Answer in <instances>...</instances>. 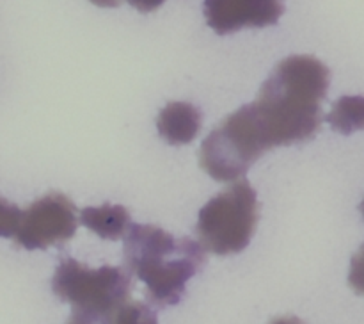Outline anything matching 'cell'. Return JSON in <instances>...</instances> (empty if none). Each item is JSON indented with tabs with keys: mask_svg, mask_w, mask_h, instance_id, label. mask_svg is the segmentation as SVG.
I'll return each mask as SVG.
<instances>
[{
	"mask_svg": "<svg viewBox=\"0 0 364 324\" xmlns=\"http://www.w3.org/2000/svg\"><path fill=\"white\" fill-rule=\"evenodd\" d=\"M329 82V68L313 56H291L277 64L251 103L267 148L308 141L318 132Z\"/></svg>",
	"mask_w": 364,
	"mask_h": 324,
	"instance_id": "6da1fadb",
	"label": "cell"
},
{
	"mask_svg": "<svg viewBox=\"0 0 364 324\" xmlns=\"http://www.w3.org/2000/svg\"><path fill=\"white\" fill-rule=\"evenodd\" d=\"M124 260L146 285V296L156 306L176 305L187 281L205 263L199 242L176 239L153 224H132L124 235Z\"/></svg>",
	"mask_w": 364,
	"mask_h": 324,
	"instance_id": "7a4b0ae2",
	"label": "cell"
},
{
	"mask_svg": "<svg viewBox=\"0 0 364 324\" xmlns=\"http://www.w3.org/2000/svg\"><path fill=\"white\" fill-rule=\"evenodd\" d=\"M52 288L57 298L73 306L75 313L100 324H112L130 303L132 281L121 267L91 269L75 258H63L53 273Z\"/></svg>",
	"mask_w": 364,
	"mask_h": 324,
	"instance_id": "3957f363",
	"label": "cell"
},
{
	"mask_svg": "<svg viewBox=\"0 0 364 324\" xmlns=\"http://www.w3.org/2000/svg\"><path fill=\"white\" fill-rule=\"evenodd\" d=\"M259 217L256 191L247 180H238L210 199L199 212L198 237L203 251L233 255L247 248Z\"/></svg>",
	"mask_w": 364,
	"mask_h": 324,
	"instance_id": "277c9868",
	"label": "cell"
},
{
	"mask_svg": "<svg viewBox=\"0 0 364 324\" xmlns=\"http://www.w3.org/2000/svg\"><path fill=\"white\" fill-rule=\"evenodd\" d=\"M267 150L251 105H244L203 141L199 162L215 180H238Z\"/></svg>",
	"mask_w": 364,
	"mask_h": 324,
	"instance_id": "5b68a950",
	"label": "cell"
},
{
	"mask_svg": "<svg viewBox=\"0 0 364 324\" xmlns=\"http://www.w3.org/2000/svg\"><path fill=\"white\" fill-rule=\"evenodd\" d=\"M78 226L77 207L68 196L52 192L21 210L14 242L25 249H46L70 241Z\"/></svg>",
	"mask_w": 364,
	"mask_h": 324,
	"instance_id": "8992f818",
	"label": "cell"
},
{
	"mask_svg": "<svg viewBox=\"0 0 364 324\" xmlns=\"http://www.w3.org/2000/svg\"><path fill=\"white\" fill-rule=\"evenodd\" d=\"M283 13V0H205L206 21L217 34L274 25Z\"/></svg>",
	"mask_w": 364,
	"mask_h": 324,
	"instance_id": "52a82bcc",
	"label": "cell"
},
{
	"mask_svg": "<svg viewBox=\"0 0 364 324\" xmlns=\"http://www.w3.org/2000/svg\"><path fill=\"white\" fill-rule=\"evenodd\" d=\"M203 117L196 105L187 102H171L160 110L156 117L159 134L169 145H188L198 137Z\"/></svg>",
	"mask_w": 364,
	"mask_h": 324,
	"instance_id": "ba28073f",
	"label": "cell"
},
{
	"mask_svg": "<svg viewBox=\"0 0 364 324\" xmlns=\"http://www.w3.org/2000/svg\"><path fill=\"white\" fill-rule=\"evenodd\" d=\"M80 223L102 239L119 241L130 230V214L121 205L87 207L80 212Z\"/></svg>",
	"mask_w": 364,
	"mask_h": 324,
	"instance_id": "9c48e42d",
	"label": "cell"
},
{
	"mask_svg": "<svg viewBox=\"0 0 364 324\" xmlns=\"http://www.w3.org/2000/svg\"><path fill=\"white\" fill-rule=\"evenodd\" d=\"M363 120L364 102L361 96H343L338 100V103L327 116V121L343 134L359 130L363 127Z\"/></svg>",
	"mask_w": 364,
	"mask_h": 324,
	"instance_id": "30bf717a",
	"label": "cell"
},
{
	"mask_svg": "<svg viewBox=\"0 0 364 324\" xmlns=\"http://www.w3.org/2000/svg\"><path fill=\"white\" fill-rule=\"evenodd\" d=\"M112 324H159L155 312L142 303H128Z\"/></svg>",
	"mask_w": 364,
	"mask_h": 324,
	"instance_id": "8fae6325",
	"label": "cell"
},
{
	"mask_svg": "<svg viewBox=\"0 0 364 324\" xmlns=\"http://www.w3.org/2000/svg\"><path fill=\"white\" fill-rule=\"evenodd\" d=\"M21 210L13 203L0 198V237H14L20 224Z\"/></svg>",
	"mask_w": 364,
	"mask_h": 324,
	"instance_id": "7c38bea8",
	"label": "cell"
},
{
	"mask_svg": "<svg viewBox=\"0 0 364 324\" xmlns=\"http://www.w3.org/2000/svg\"><path fill=\"white\" fill-rule=\"evenodd\" d=\"M128 2L141 13H151V11L159 9L166 0H128Z\"/></svg>",
	"mask_w": 364,
	"mask_h": 324,
	"instance_id": "4fadbf2b",
	"label": "cell"
},
{
	"mask_svg": "<svg viewBox=\"0 0 364 324\" xmlns=\"http://www.w3.org/2000/svg\"><path fill=\"white\" fill-rule=\"evenodd\" d=\"M66 324H100V323H96V320L89 319V317L85 315H80V313L73 312V315H71V319L68 320Z\"/></svg>",
	"mask_w": 364,
	"mask_h": 324,
	"instance_id": "5bb4252c",
	"label": "cell"
},
{
	"mask_svg": "<svg viewBox=\"0 0 364 324\" xmlns=\"http://www.w3.org/2000/svg\"><path fill=\"white\" fill-rule=\"evenodd\" d=\"M270 324H304V323H302L299 317L287 315V317H277V319H274Z\"/></svg>",
	"mask_w": 364,
	"mask_h": 324,
	"instance_id": "9a60e30c",
	"label": "cell"
},
{
	"mask_svg": "<svg viewBox=\"0 0 364 324\" xmlns=\"http://www.w3.org/2000/svg\"><path fill=\"white\" fill-rule=\"evenodd\" d=\"M89 2H92L95 6L100 7H117L123 0H89Z\"/></svg>",
	"mask_w": 364,
	"mask_h": 324,
	"instance_id": "2e32d148",
	"label": "cell"
}]
</instances>
